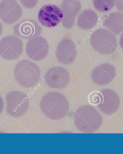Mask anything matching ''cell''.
Listing matches in <instances>:
<instances>
[{"label":"cell","mask_w":123,"mask_h":154,"mask_svg":"<svg viewBox=\"0 0 123 154\" xmlns=\"http://www.w3.org/2000/svg\"><path fill=\"white\" fill-rule=\"evenodd\" d=\"M40 110L52 120L63 118L69 112V105L66 97L62 93L51 91L44 96L40 100Z\"/></svg>","instance_id":"1"},{"label":"cell","mask_w":123,"mask_h":154,"mask_svg":"<svg viewBox=\"0 0 123 154\" xmlns=\"http://www.w3.org/2000/svg\"><path fill=\"white\" fill-rule=\"evenodd\" d=\"M14 76L22 87L30 88L35 86L40 79L41 71L36 64L27 60H23L16 64Z\"/></svg>","instance_id":"2"},{"label":"cell","mask_w":123,"mask_h":154,"mask_svg":"<svg viewBox=\"0 0 123 154\" xmlns=\"http://www.w3.org/2000/svg\"><path fill=\"white\" fill-rule=\"evenodd\" d=\"M100 119L97 111L93 107L84 105L78 108L74 115L75 126L84 133H92L98 129Z\"/></svg>","instance_id":"3"},{"label":"cell","mask_w":123,"mask_h":154,"mask_svg":"<svg viewBox=\"0 0 123 154\" xmlns=\"http://www.w3.org/2000/svg\"><path fill=\"white\" fill-rule=\"evenodd\" d=\"M90 42L94 50L103 55L113 54L117 47V40L115 35L103 28L94 31L90 37Z\"/></svg>","instance_id":"4"},{"label":"cell","mask_w":123,"mask_h":154,"mask_svg":"<svg viewBox=\"0 0 123 154\" xmlns=\"http://www.w3.org/2000/svg\"><path fill=\"white\" fill-rule=\"evenodd\" d=\"M6 111L10 116L19 118L25 114L29 106V99L25 93L11 91L6 96Z\"/></svg>","instance_id":"5"},{"label":"cell","mask_w":123,"mask_h":154,"mask_svg":"<svg viewBox=\"0 0 123 154\" xmlns=\"http://www.w3.org/2000/svg\"><path fill=\"white\" fill-rule=\"evenodd\" d=\"M23 43L17 36H5L0 40V57L5 60L17 59L23 54Z\"/></svg>","instance_id":"6"},{"label":"cell","mask_w":123,"mask_h":154,"mask_svg":"<svg viewBox=\"0 0 123 154\" xmlns=\"http://www.w3.org/2000/svg\"><path fill=\"white\" fill-rule=\"evenodd\" d=\"M63 17L61 9L54 5H44L40 8L38 14L39 23L48 28L56 26L62 21Z\"/></svg>","instance_id":"7"},{"label":"cell","mask_w":123,"mask_h":154,"mask_svg":"<svg viewBox=\"0 0 123 154\" xmlns=\"http://www.w3.org/2000/svg\"><path fill=\"white\" fill-rule=\"evenodd\" d=\"M70 76L68 71L61 66H55L46 73L45 80L49 87L55 89H63L68 85Z\"/></svg>","instance_id":"8"},{"label":"cell","mask_w":123,"mask_h":154,"mask_svg":"<svg viewBox=\"0 0 123 154\" xmlns=\"http://www.w3.org/2000/svg\"><path fill=\"white\" fill-rule=\"evenodd\" d=\"M49 44L45 38L36 36L29 39L26 45V52L29 57L34 61H40L48 54Z\"/></svg>","instance_id":"9"},{"label":"cell","mask_w":123,"mask_h":154,"mask_svg":"<svg viewBox=\"0 0 123 154\" xmlns=\"http://www.w3.org/2000/svg\"><path fill=\"white\" fill-rule=\"evenodd\" d=\"M23 10L16 0H2L0 2V19L7 24H12L19 20Z\"/></svg>","instance_id":"10"},{"label":"cell","mask_w":123,"mask_h":154,"mask_svg":"<svg viewBox=\"0 0 123 154\" xmlns=\"http://www.w3.org/2000/svg\"><path fill=\"white\" fill-rule=\"evenodd\" d=\"M76 45L72 40L65 38L60 41L57 47L56 54L59 62L63 65L73 63L76 58Z\"/></svg>","instance_id":"11"},{"label":"cell","mask_w":123,"mask_h":154,"mask_svg":"<svg viewBox=\"0 0 123 154\" xmlns=\"http://www.w3.org/2000/svg\"><path fill=\"white\" fill-rule=\"evenodd\" d=\"M60 7L63 15L62 25L66 29L72 28L75 19L81 10L80 2L78 0H63Z\"/></svg>","instance_id":"12"},{"label":"cell","mask_w":123,"mask_h":154,"mask_svg":"<svg viewBox=\"0 0 123 154\" xmlns=\"http://www.w3.org/2000/svg\"><path fill=\"white\" fill-rule=\"evenodd\" d=\"M16 35L25 39L39 36L42 28L36 21L33 20H23L16 25L13 28Z\"/></svg>","instance_id":"13"},{"label":"cell","mask_w":123,"mask_h":154,"mask_svg":"<svg viewBox=\"0 0 123 154\" xmlns=\"http://www.w3.org/2000/svg\"><path fill=\"white\" fill-rule=\"evenodd\" d=\"M115 75V66L108 63L99 65L93 69L91 73L93 81L98 85H102L109 83Z\"/></svg>","instance_id":"14"},{"label":"cell","mask_w":123,"mask_h":154,"mask_svg":"<svg viewBox=\"0 0 123 154\" xmlns=\"http://www.w3.org/2000/svg\"><path fill=\"white\" fill-rule=\"evenodd\" d=\"M103 22L104 26L118 35L123 31V13L113 12L106 14Z\"/></svg>","instance_id":"15"},{"label":"cell","mask_w":123,"mask_h":154,"mask_svg":"<svg viewBox=\"0 0 123 154\" xmlns=\"http://www.w3.org/2000/svg\"><path fill=\"white\" fill-rule=\"evenodd\" d=\"M98 20V15L94 11L87 9L83 11L79 16L77 25L82 30H88L94 27Z\"/></svg>","instance_id":"16"},{"label":"cell","mask_w":123,"mask_h":154,"mask_svg":"<svg viewBox=\"0 0 123 154\" xmlns=\"http://www.w3.org/2000/svg\"><path fill=\"white\" fill-rule=\"evenodd\" d=\"M115 3V0H93L94 7L101 12L109 11L114 7Z\"/></svg>","instance_id":"17"},{"label":"cell","mask_w":123,"mask_h":154,"mask_svg":"<svg viewBox=\"0 0 123 154\" xmlns=\"http://www.w3.org/2000/svg\"><path fill=\"white\" fill-rule=\"evenodd\" d=\"M88 100L92 106L102 105L105 101V97L102 91H95L90 93Z\"/></svg>","instance_id":"18"},{"label":"cell","mask_w":123,"mask_h":154,"mask_svg":"<svg viewBox=\"0 0 123 154\" xmlns=\"http://www.w3.org/2000/svg\"><path fill=\"white\" fill-rule=\"evenodd\" d=\"M25 8L31 9L33 8L37 5L38 0H19Z\"/></svg>","instance_id":"19"},{"label":"cell","mask_w":123,"mask_h":154,"mask_svg":"<svg viewBox=\"0 0 123 154\" xmlns=\"http://www.w3.org/2000/svg\"><path fill=\"white\" fill-rule=\"evenodd\" d=\"M115 2L117 10L123 12V0H115Z\"/></svg>","instance_id":"20"},{"label":"cell","mask_w":123,"mask_h":154,"mask_svg":"<svg viewBox=\"0 0 123 154\" xmlns=\"http://www.w3.org/2000/svg\"><path fill=\"white\" fill-rule=\"evenodd\" d=\"M4 108V103L2 97L0 96V114L2 112Z\"/></svg>","instance_id":"21"},{"label":"cell","mask_w":123,"mask_h":154,"mask_svg":"<svg viewBox=\"0 0 123 154\" xmlns=\"http://www.w3.org/2000/svg\"><path fill=\"white\" fill-rule=\"evenodd\" d=\"M120 45L121 47L123 50V33L120 38Z\"/></svg>","instance_id":"22"},{"label":"cell","mask_w":123,"mask_h":154,"mask_svg":"<svg viewBox=\"0 0 123 154\" xmlns=\"http://www.w3.org/2000/svg\"><path fill=\"white\" fill-rule=\"evenodd\" d=\"M3 30V27L1 23L0 22V36L1 35L2 33Z\"/></svg>","instance_id":"23"}]
</instances>
